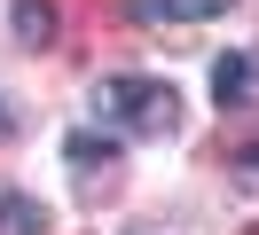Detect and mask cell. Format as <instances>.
<instances>
[{
  "mask_svg": "<svg viewBox=\"0 0 259 235\" xmlns=\"http://www.w3.org/2000/svg\"><path fill=\"white\" fill-rule=\"evenodd\" d=\"M95 118L118 125V133H142V141H165L181 125V102L165 78H142V71H118V78H95Z\"/></svg>",
  "mask_w": 259,
  "mask_h": 235,
  "instance_id": "obj_1",
  "label": "cell"
},
{
  "mask_svg": "<svg viewBox=\"0 0 259 235\" xmlns=\"http://www.w3.org/2000/svg\"><path fill=\"white\" fill-rule=\"evenodd\" d=\"M55 24H63L55 0H16V39L24 47H55Z\"/></svg>",
  "mask_w": 259,
  "mask_h": 235,
  "instance_id": "obj_4",
  "label": "cell"
},
{
  "mask_svg": "<svg viewBox=\"0 0 259 235\" xmlns=\"http://www.w3.org/2000/svg\"><path fill=\"white\" fill-rule=\"evenodd\" d=\"M8 133H16V118H8V102H0V141H8Z\"/></svg>",
  "mask_w": 259,
  "mask_h": 235,
  "instance_id": "obj_8",
  "label": "cell"
},
{
  "mask_svg": "<svg viewBox=\"0 0 259 235\" xmlns=\"http://www.w3.org/2000/svg\"><path fill=\"white\" fill-rule=\"evenodd\" d=\"M63 157H71L79 172H95L102 157H110V133H102V141H95V133H71V141H63Z\"/></svg>",
  "mask_w": 259,
  "mask_h": 235,
  "instance_id": "obj_6",
  "label": "cell"
},
{
  "mask_svg": "<svg viewBox=\"0 0 259 235\" xmlns=\"http://www.w3.org/2000/svg\"><path fill=\"white\" fill-rule=\"evenodd\" d=\"M236 180H251V188H259V149H243V165H236Z\"/></svg>",
  "mask_w": 259,
  "mask_h": 235,
  "instance_id": "obj_7",
  "label": "cell"
},
{
  "mask_svg": "<svg viewBox=\"0 0 259 235\" xmlns=\"http://www.w3.org/2000/svg\"><path fill=\"white\" fill-rule=\"evenodd\" d=\"M142 24H204V16H228V0H134Z\"/></svg>",
  "mask_w": 259,
  "mask_h": 235,
  "instance_id": "obj_3",
  "label": "cell"
},
{
  "mask_svg": "<svg viewBox=\"0 0 259 235\" xmlns=\"http://www.w3.org/2000/svg\"><path fill=\"white\" fill-rule=\"evenodd\" d=\"M39 219L48 212H39L32 196H0V235H39Z\"/></svg>",
  "mask_w": 259,
  "mask_h": 235,
  "instance_id": "obj_5",
  "label": "cell"
},
{
  "mask_svg": "<svg viewBox=\"0 0 259 235\" xmlns=\"http://www.w3.org/2000/svg\"><path fill=\"white\" fill-rule=\"evenodd\" d=\"M251 78H259V63H251V55H220V63H212V102H220V110L251 102Z\"/></svg>",
  "mask_w": 259,
  "mask_h": 235,
  "instance_id": "obj_2",
  "label": "cell"
}]
</instances>
